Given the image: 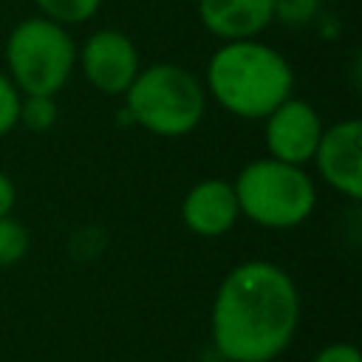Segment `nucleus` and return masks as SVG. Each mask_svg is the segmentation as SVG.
<instances>
[{
	"label": "nucleus",
	"instance_id": "obj_1",
	"mask_svg": "<svg viewBox=\"0 0 362 362\" xmlns=\"http://www.w3.org/2000/svg\"><path fill=\"white\" fill-rule=\"evenodd\" d=\"M209 322L221 359L272 362L297 334L300 291L277 263H238L215 291Z\"/></svg>",
	"mask_w": 362,
	"mask_h": 362
},
{
	"label": "nucleus",
	"instance_id": "obj_2",
	"mask_svg": "<svg viewBox=\"0 0 362 362\" xmlns=\"http://www.w3.org/2000/svg\"><path fill=\"white\" fill-rule=\"evenodd\" d=\"M204 90L238 119H266L294 90L288 59L260 40L223 42L206 62Z\"/></svg>",
	"mask_w": 362,
	"mask_h": 362
},
{
	"label": "nucleus",
	"instance_id": "obj_3",
	"mask_svg": "<svg viewBox=\"0 0 362 362\" xmlns=\"http://www.w3.org/2000/svg\"><path fill=\"white\" fill-rule=\"evenodd\" d=\"M122 96L130 119L161 139L189 136L206 113L204 82L178 62L141 68Z\"/></svg>",
	"mask_w": 362,
	"mask_h": 362
},
{
	"label": "nucleus",
	"instance_id": "obj_4",
	"mask_svg": "<svg viewBox=\"0 0 362 362\" xmlns=\"http://www.w3.org/2000/svg\"><path fill=\"white\" fill-rule=\"evenodd\" d=\"M232 187L240 215L263 229H294L305 223L317 206L311 175L272 156L249 161Z\"/></svg>",
	"mask_w": 362,
	"mask_h": 362
},
{
	"label": "nucleus",
	"instance_id": "obj_5",
	"mask_svg": "<svg viewBox=\"0 0 362 362\" xmlns=\"http://www.w3.org/2000/svg\"><path fill=\"white\" fill-rule=\"evenodd\" d=\"M6 68L20 93L57 96L76 68V42L65 25L42 14L25 17L6 40Z\"/></svg>",
	"mask_w": 362,
	"mask_h": 362
},
{
	"label": "nucleus",
	"instance_id": "obj_6",
	"mask_svg": "<svg viewBox=\"0 0 362 362\" xmlns=\"http://www.w3.org/2000/svg\"><path fill=\"white\" fill-rule=\"evenodd\" d=\"M76 65L82 76L105 96H122L141 71L139 51L124 31L99 28L76 48Z\"/></svg>",
	"mask_w": 362,
	"mask_h": 362
},
{
	"label": "nucleus",
	"instance_id": "obj_7",
	"mask_svg": "<svg viewBox=\"0 0 362 362\" xmlns=\"http://www.w3.org/2000/svg\"><path fill=\"white\" fill-rule=\"evenodd\" d=\"M263 122H266V150L272 158L297 167L314 158L325 124L311 102L288 96Z\"/></svg>",
	"mask_w": 362,
	"mask_h": 362
},
{
	"label": "nucleus",
	"instance_id": "obj_8",
	"mask_svg": "<svg viewBox=\"0 0 362 362\" xmlns=\"http://www.w3.org/2000/svg\"><path fill=\"white\" fill-rule=\"evenodd\" d=\"M311 161L331 189L356 201L362 195V122L342 119L331 127H322Z\"/></svg>",
	"mask_w": 362,
	"mask_h": 362
},
{
	"label": "nucleus",
	"instance_id": "obj_9",
	"mask_svg": "<svg viewBox=\"0 0 362 362\" xmlns=\"http://www.w3.org/2000/svg\"><path fill=\"white\" fill-rule=\"evenodd\" d=\"M240 218L235 187L223 178H204L192 184L181 201V221L192 235L221 238Z\"/></svg>",
	"mask_w": 362,
	"mask_h": 362
},
{
	"label": "nucleus",
	"instance_id": "obj_10",
	"mask_svg": "<svg viewBox=\"0 0 362 362\" xmlns=\"http://www.w3.org/2000/svg\"><path fill=\"white\" fill-rule=\"evenodd\" d=\"M198 20L201 25L223 40H257L272 23V0H198Z\"/></svg>",
	"mask_w": 362,
	"mask_h": 362
},
{
	"label": "nucleus",
	"instance_id": "obj_11",
	"mask_svg": "<svg viewBox=\"0 0 362 362\" xmlns=\"http://www.w3.org/2000/svg\"><path fill=\"white\" fill-rule=\"evenodd\" d=\"M42 17L59 23V25H82L90 17H96L102 0H34Z\"/></svg>",
	"mask_w": 362,
	"mask_h": 362
},
{
	"label": "nucleus",
	"instance_id": "obj_12",
	"mask_svg": "<svg viewBox=\"0 0 362 362\" xmlns=\"http://www.w3.org/2000/svg\"><path fill=\"white\" fill-rule=\"evenodd\" d=\"M57 122V102L54 96H40V93H20V110H17V124H23L31 133H45Z\"/></svg>",
	"mask_w": 362,
	"mask_h": 362
},
{
	"label": "nucleus",
	"instance_id": "obj_13",
	"mask_svg": "<svg viewBox=\"0 0 362 362\" xmlns=\"http://www.w3.org/2000/svg\"><path fill=\"white\" fill-rule=\"evenodd\" d=\"M25 252H28L25 226L17 218L3 215L0 218V266H14L17 260H23Z\"/></svg>",
	"mask_w": 362,
	"mask_h": 362
},
{
	"label": "nucleus",
	"instance_id": "obj_14",
	"mask_svg": "<svg viewBox=\"0 0 362 362\" xmlns=\"http://www.w3.org/2000/svg\"><path fill=\"white\" fill-rule=\"evenodd\" d=\"M317 8L320 0H272L274 20H280L283 25H305L317 14Z\"/></svg>",
	"mask_w": 362,
	"mask_h": 362
},
{
	"label": "nucleus",
	"instance_id": "obj_15",
	"mask_svg": "<svg viewBox=\"0 0 362 362\" xmlns=\"http://www.w3.org/2000/svg\"><path fill=\"white\" fill-rule=\"evenodd\" d=\"M17 110H20V90L14 88L8 74L0 71V139L17 127Z\"/></svg>",
	"mask_w": 362,
	"mask_h": 362
},
{
	"label": "nucleus",
	"instance_id": "obj_16",
	"mask_svg": "<svg viewBox=\"0 0 362 362\" xmlns=\"http://www.w3.org/2000/svg\"><path fill=\"white\" fill-rule=\"evenodd\" d=\"M311 362H362V354L351 342H331V345L320 348Z\"/></svg>",
	"mask_w": 362,
	"mask_h": 362
},
{
	"label": "nucleus",
	"instance_id": "obj_17",
	"mask_svg": "<svg viewBox=\"0 0 362 362\" xmlns=\"http://www.w3.org/2000/svg\"><path fill=\"white\" fill-rule=\"evenodd\" d=\"M14 201H17V189H14V181L0 170V218L3 215H11L14 209Z\"/></svg>",
	"mask_w": 362,
	"mask_h": 362
},
{
	"label": "nucleus",
	"instance_id": "obj_18",
	"mask_svg": "<svg viewBox=\"0 0 362 362\" xmlns=\"http://www.w3.org/2000/svg\"><path fill=\"white\" fill-rule=\"evenodd\" d=\"M221 362H232V359H221Z\"/></svg>",
	"mask_w": 362,
	"mask_h": 362
}]
</instances>
